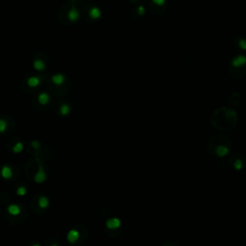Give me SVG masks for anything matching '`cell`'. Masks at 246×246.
Listing matches in <instances>:
<instances>
[{
    "mask_svg": "<svg viewBox=\"0 0 246 246\" xmlns=\"http://www.w3.org/2000/svg\"><path fill=\"white\" fill-rule=\"evenodd\" d=\"M33 246H41V245H40V244H38V243H35Z\"/></svg>",
    "mask_w": 246,
    "mask_h": 246,
    "instance_id": "20",
    "label": "cell"
},
{
    "mask_svg": "<svg viewBox=\"0 0 246 246\" xmlns=\"http://www.w3.org/2000/svg\"><path fill=\"white\" fill-rule=\"evenodd\" d=\"M7 211L11 215L13 216H17V215L20 214L21 213V209L18 205H15V204H11V205L8 206Z\"/></svg>",
    "mask_w": 246,
    "mask_h": 246,
    "instance_id": "7",
    "label": "cell"
},
{
    "mask_svg": "<svg viewBox=\"0 0 246 246\" xmlns=\"http://www.w3.org/2000/svg\"><path fill=\"white\" fill-rule=\"evenodd\" d=\"M51 246H58V244H56V243H53V244H51Z\"/></svg>",
    "mask_w": 246,
    "mask_h": 246,
    "instance_id": "21",
    "label": "cell"
},
{
    "mask_svg": "<svg viewBox=\"0 0 246 246\" xmlns=\"http://www.w3.org/2000/svg\"><path fill=\"white\" fill-rule=\"evenodd\" d=\"M52 81L53 83L57 85V86H60L64 82V76L62 75V74H57V75H54L52 77Z\"/></svg>",
    "mask_w": 246,
    "mask_h": 246,
    "instance_id": "11",
    "label": "cell"
},
{
    "mask_svg": "<svg viewBox=\"0 0 246 246\" xmlns=\"http://www.w3.org/2000/svg\"><path fill=\"white\" fill-rule=\"evenodd\" d=\"M23 149H24V145H23L22 142H17V143H15L13 147V152L15 154H19L23 151Z\"/></svg>",
    "mask_w": 246,
    "mask_h": 246,
    "instance_id": "14",
    "label": "cell"
},
{
    "mask_svg": "<svg viewBox=\"0 0 246 246\" xmlns=\"http://www.w3.org/2000/svg\"><path fill=\"white\" fill-rule=\"evenodd\" d=\"M31 145H32V147L34 149H38L41 147V143H40V141H38V140H32L31 141Z\"/></svg>",
    "mask_w": 246,
    "mask_h": 246,
    "instance_id": "18",
    "label": "cell"
},
{
    "mask_svg": "<svg viewBox=\"0 0 246 246\" xmlns=\"http://www.w3.org/2000/svg\"><path fill=\"white\" fill-rule=\"evenodd\" d=\"M163 246H177L174 242H166V243H164Z\"/></svg>",
    "mask_w": 246,
    "mask_h": 246,
    "instance_id": "19",
    "label": "cell"
},
{
    "mask_svg": "<svg viewBox=\"0 0 246 246\" xmlns=\"http://www.w3.org/2000/svg\"><path fill=\"white\" fill-rule=\"evenodd\" d=\"M38 102H40L41 105H46V104H48L50 101V96L48 93H46V92H41V93L38 95Z\"/></svg>",
    "mask_w": 246,
    "mask_h": 246,
    "instance_id": "10",
    "label": "cell"
},
{
    "mask_svg": "<svg viewBox=\"0 0 246 246\" xmlns=\"http://www.w3.org/2000/svg\"><path fill=\"white\" fill-rule=\"evenodd\" d=\"M80 238V233L79 231H77L75 229H72L70 230L69 232L67 233V239L70 244H74L76 243L77 241L79 240Z\"/></svg>",
    "mask_w": 246,
    "mask_h": 246,
    "instance_id": "5",
    "label": "cell"
},
{
    "mask_svg": "<svg viewBox=\"0 0 246 246\" xmlns=\"http://www.w3.org/2000/svg\"><path fill=\"white\" fill-rule=\"evenodd\" d=\"M0 174H1L2 178L5 180H10L12 177H13V170L10 166L8 165H3L1 168V171H0Z\"/></svg>",
    "mask_w": 246,
    "mask_h": 246,
    "instance_id": "6",
    "label": "cell"
},
{
    "mask_svg": "<svg viewBox=\"0 0 246 246\" xmlns=\"http://www.w3.org/2000/svg\"><path fill=\"white\" fill-rule=\"evenodd\" d=\"M38 207H40L41 209H47V208L49 207V205H50V201H49L48 197L42 195V196H41L40 198H38Z\"/></svg>",
    "mask_w": 246,
    "mask_h": 246,
    "instance_id": "9",
    "label": "cell"
},
{
    "mask_svg": "<svg viewBox=\"0 0 246 246\" xmlns=\"http://www.w3.org/2000/svg\"><path fill=\"white\" fill-rule=\"evenodd\" d=\"M106 227L108 229H117L120 227V221L117 218H111L108 219V221L106 222Z\"/></svg>",
    "mask_w": 246,
    "mask_h": 246,
    "instance_id": "8",
    "label": "cell"
},
{
    "mask_svg": "<svg viewBox=\"0 0 246 246\" xmlns=\"http://www.w3.org/2000/svg\"><path fill=\"white\" fill-rule=\"evenodd\" d=\"M26 193H27V188H26L25 187L21 186V187H17V194L18 196H25Z\"/></svg>",
    "mask_w": 246,
    "mask_h": 246,
    "instance_id": "16",
    "label": "cell"
},
{
    "mask_svg": "<svg viewBox=\"0 0 246 246\" xmlns=\"http://www.w3.org/2000/svg\"><path fill=\"white\" fill-rule=\"evenodd\" d=\"M237 117L234 111L222 108L211 115V122L215 128L221 131H231L237 125Z\"/></svg>",
    "mask_w": 246,
    "mask_h": 246,
    "instance_id": "1",
    "label": "cell"
},
{
    "mask_svg": "<svg viewBox=\"0 0 246 246\" xmlns=\"http://www.w3.org/2000/svg\"><path fill=\"white\" fill-rule=\"evenodd\" d=\"M229 164L234 169L239 170L246 166V158L241 153H234L229 158Z\"/></svg>",
    "mask_w": 246,
    "mask_h": 246,
    "instance_id": "3",
    "label": "cell"
},
{
    "mask_svg": "<svg viewBox=\"0 0 246 246\" xmlns=\"http://www.w3.org/2000/svg\"><path fill=\"white\" fill-rule=\"evenodd\" d=\"M27 84L29 85L30 87H32V88H36L38 87V85H40V79L38 78V77H31V78L28 79V81H27Z\"/></svg>",
    "mask_w": 246,
    "mask_h": 246,
    "instance_id": "12",
    "label": "cell"
},
{
    "mask_svg": "<svg viewBox=\"0 0 246 246\" xmlns=\"http://www.w3.org/2000/svg\"><path fill=\"white\" fill-rule=\"evenodd\" d=\"M34 67L37 69V70H43L45 68V64H43V62L41 61H36L34 63Z\"/></svg>",
    "mask_w": 246,
    "mask_h": 246,
    "instance_id": "15",
    "label": "cell"
},
{
    "mask_svg": "<svg viewBox=\"0 0 246 246\" xmlns=\"http://www.w3.org/2000/svg\"><path fill=\"white\" fill-rule=\"evenodd\" d=\"M46 179H47V176H46V173L43 170V167L41 166V164H38V169L34 177L35 182L38 184H42L45 182Z\"/></svg>",
    "mask_w": 246,
    "mask_h": 246,
    "instance_id": "4",
    "label": "cell"
},
{
    "mask_svg": "<svg viewBox=\"0 0 246 246\" xmlns=\"http://www.w3.org/2000/svg\"><path fill=\"white\" fill-rule=\"evenodd\" d=\"M7 130V122L4 119H0V133L3 134L5 133Z\"/></svg>",
    "mask_w": 246,
    "mask_h": 246,
    "instance_id": "17",
    "label": "cell"
},
{
    "mask_svg": "<svg viewBox=\"0 0 246 246\" xmlns=\"http://www.w3.org/2000/svg\"><path fill=\"white\" fill-rule=\"evenodd\" d=\"M232 147L230 138L223 135H215L208 141V150L217 158H224L228 155Z\"/></svg>",
    "mask_w": 246,
    "mask_h": 246,
    "instance_id": "2",
    "label": "cell"
},
{
    "mask_svg": "<svg viewBox=\"0 0 246 246\" xmlns=\"http://www.w3.org/2000/svg\"><path fill=\"white\" fill-rule=\"evenodd\" d=\"M70 110H71L70 107H69L67 104H64V105H62L61 108H60V114L62 115H64V116H65V115L69 114Z\"/></svg>",
    "mask_w": 246,
    "mask_h": 246,
    "instance_id": "13",
    "label": "cell"
}]
</instances>
